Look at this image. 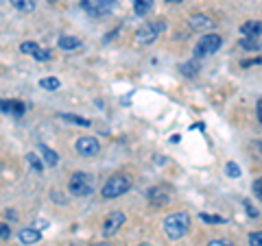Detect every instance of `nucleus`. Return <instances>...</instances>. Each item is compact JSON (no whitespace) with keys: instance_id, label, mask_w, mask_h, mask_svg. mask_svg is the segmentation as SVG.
<instances>
[{"instance_id":"obj_9","label":"nucleus","mask_w":262,"mask_h":246,"mask_svg":"<svg viewBox=\"0 0 262 246\" xmlns=\"http://www.w3.org/2000/svg\"><path fill=\"white\" fill-rule=\"evenodd\" d=\"M20 51L24 55H31L33 59H37V61H51L53 59L51 51H46V48H42V46L35 44V42H22L20 44Z\"/></svg>"},{"instance_id":"obj_16","label":"nucleus","mask_w":262,"mask_h":246,"mask_svg":"<svg viewBox=\"0 0 262 246\" xmlns=\"http://www.w3.org/2000/svg\"><path fill=\"white\" fill-rule=\"evenodd\" d=\"M57 46L61 48V51H75V48L81 46V39L75 37V35H61L57 39Z\"/></svg>"},{"instance_id":"obj_6","label":"nucleus","mask_w":262,"mask_h":246,"mask_svg":"<svg viewBox=\"0 0 262 246\" xmlns=\"http://www.w3.org/2000/svg\"><path fill=\"white\" fill-rule=\"evenodd\" d=\"M146 201H149L153 207H164V205L170 203V187L168 185H153L146 190Z\"/></svg>"},{"instance_id":"obj_24","label":"nucleus","mask_w":262,"mask_h":246,"mask_svg":"<svg viewBox=\"0 0 262 246\" xmlns=\"http://www.w3.org/2000/svg\"><path fill=\"white\" fill-rule=\"evenodd\" d=\"M199 218H201V223H208V225H223L225 223V218L210 216V214H199Z\"/></svg>"},{"instance_id":"obj_20","label":"nucleus","mask_w":262,"mask_h":246,"mask_svg":"<svg viewBox=\"0 0 262 246\" xmlns=\"http://www.w3.org/2000/svg\"><path fill=\"white\" fill-rule=\"evenodd\" d=\"M241 48H245V51H260L262 44L258 37H243L241 39Z\"/></svg>"},{"instance_id":"obj_37","label":"nucleus","mask_w":262,"mask_h":246,"mask_svg":"<svg viewBox=\"0 0 262 246\" xmlns=\"http://www.w3.org/2000/svg\"><path fill=\"white\" fill-rule=\"evenodd\" d=\"M51 3H55V0H51Z\"/></svg>"},{"instance_id":"obj_28","label":"nucleus","mask_w":262,"mask_h":246,"mask_svg":"<svg viewBox=\"0 0 262 246\" xmlns=\"http://www.w3.org/2000/svg\"><path fill=\"white\" fill-rule=\"evenodd\" d=\"M251 190H253V194L258 196V199L262 201V177L260 179H256V181H253V185H251Z\"/></svg>"},{"instance_id":"obj_17","label":"nucleus","mask_w":262,"mask_h":246,"mask_svg":"<svg viewBox=\"0 0 262 246\" xmlns=\"http://www.w3.org/2000/svg\"><path fill=\"white\" fill-rule=\"evenodd\" d=\"M59 120L61 122H68V125H75V127H92V122L88 118H81V116H75V113H59Z\"/></svg>"},{"instance_id":"obj_33","label":"nucleus","mask_w":262,"mask_h":246,"mask_svg":"<svg viewBox=\"0 0 262 246\" xmlns=\"http://www.w3.org/2000/svg\"><path fill=\"white\" fill-rule=\"evenodd\" d=\"M92 246H112V244H107V242H96V244H92Z\"/></svg>"},{"instance_id":"obj_4","label":"nucleus","mask_w":262,"mask_h":246,"mask_svg":"<svg viewBox=\"0 0 262 246\" xmlns=\"http://www.w3.org/2000/svg\"><path fill=\"white\" fill-rule=\"evenodd\" d=\"M68 190L70 194H75V196H90L94 192V179L92 175H88V172H75V175L70 177V181H68Z\"/></svg>"},{"instance_id":"obj_18","label":"nucleus","mask_w":262,"mask_h":246,"mask_svg":"<svg viewBox=\"0 0 262 246\" xmlns=\"http://www.w3.org/2000/svg\"><path fill=\"white\" fill-rule=\"evenodd\" d=\"M11 7L15 11H20V13H31L33 9H35V0H9Z\"/></svg>"},{"instance_id":"obj_8","label":"nucleus","mask_w":262,"mask_h":246,"mask_svg":"<svg viewBox=\"0 0 262 246\" xmlns=\"http://www.w3.org/2000/svg\"><path fill=\"white\" fill-rule=\"evenodd\" d=\"M81 7H83L90 15H107L110 11H114L116 0H83Z\"/></svg>"},{"instance_id":"obj_38","label":"nucleus","mask_w":262,"mask_h":246,"mask_svg":"<svg viewBox=\"0 0 262 246\" xmlns=\"http://www.w3.org/2000/svg\"><path fill=\"white\" fill-rule=\"evenodd\" d=\"M72 246H75V244H72Z\"/></svg>"},{"instance_id":"obj_30","label":"nucleus","mask_w":262,"mask_h":246,"mask_svg":"<svg viewBox=\"0 0 262 246\" xmlns=\"http://www.w3.org/2000/svg\"><path fill=\"white\" fill-rule=\"evenodd\" d=\"M208 246H234V244L229 240H210Z\"/></svg>"},{"instance_id":"obj_34","label":"nucleus","mask_w":262,"mask_h":246,"mask_svg":"<svg viewBox=\"0 0 262 246\" xmlns=\"http://www.w3.org/2000/svg\"><path fill=\"white\" fill-rule=\"evenodd\" d=\"M166 3H173V5H177V3H184V0H166Z\"/></svg>"},{"instance_id":"obj_14","label":"nucleus","mask_w":262,"mask_h":246,"mask_svg":"<svg viewBox=\"0 0 262 246\" xmlns=\"http://www.w3.org/2000/svg\"><path fill=\"white\" fill-rule=\"evenodd\" d=\"M18 237H20L22 244L29 246V244H35V242L42 240V233H39L35 227H29V229H22V231L18 233Z\"/></svg>"},{"instance_id":"obj_1","label":"nucleus","mask_w":262,"mask_h":246,"mask_svg":"<svg viewBox=\"0 0 262 246\" xmlns=\"http://www.w3.org/2000/svg\"><path fill=\"white\" fill-rule=\"evenodd\" d=\"M164 233H166L170 240H179L190 231V216L186 211H177V214H170L164 218Z\"/></svg>"},{"instance_id":"obj_23","label":"nucleus","mask_w":262,"mask_h":246,"mask_svg":"<svg viewBox=\"0 0 262 246\" xmlns=\"http://www.w3.org/2000/svg\"><path fill=\"white\" fill-rule=\"evenodd\" d=\"M179 70H182V75H186V77H194L196 70H199V65H196V61H188V63H184Z\"/></svg>"},{"instance_id":"obj_3","label":"nucleus","mask_w":262,"mask_h":246,"mask_svg":"<svg viewBox=\"0 0 262 246\" xmlns=\"http://www.w3.org/2000/svg\"><path fill=\"white\" fill-rule=\"evenodd\" d=\"M166 31V22L164 20H149V22H144L140 29L136 31V44H140V46H149L153 44L155 39L160 37V33Z\"/></svg>"},{"instance_id":"obj_26","label":"nucleus","mask_w":262,"mask_h":246,"mask_svg":"<svg viewBox=\"0 0 262 246\" xmlns=\"http://www.w3.org/2000/svg\"><path fill=\"white\" fill-rule=\"evenodd\" d=\"M11 237V227L7 223H0V240H9Z\"/></svg>"},{"instance_id":"obj_29","label":"nucleus","mask_w":262,"mask_h":246,"mask_svg":"<svg viewBox=\"0 0 262 246\" xmlns=\"http://www.w3.org/2000/svg\"><path fill=\"white\" fill-rule=\"evenodd\" d=\"M243 205H245V209H247V214H249L251 218H258V216H260V214H258V209L253 207V205H251L249 201H243Z\"/></svg>"},{"instance_id":"obj_19","label":"nucleus","mask_w":262,"mask_h":246,"mask_svg":"<svg viewBox=\"0 0 262 246\" xmlns=\"http://www.w3.org/2000/svg\"><path fill=\"white\" fill-rule=\"evenodd\" d=\"M131 3H134L136 15H146L153 9V0H131Z\"/></svg>"},{"instance_id":"obj_21","label":"nucleus","mask_w":262,"mask_h":246,"mask_svg":"<svg viewBox=\"0 0 262 246\" xmlns=\"http://www.w3.org/2000/svg\"><path fill=\"white\" fill-rule=\"evenodd\" d=\"M59 79H55V77H46V79H42L39 81V87L42 89H48V92H55V89H59Z\"/></svg>"},{"instance_id":"obj_2","label":"nucleus","mask_w":262,"mask_h":246,"mask_svg":"<svg viewBox=\"0 0 262 246\" xmlns=\"http://www.w3.org/2000/svg\"><path fill=\"white\" fill-rule=\"evenodd\" d=\"M131 190V179L125 177V175H114L105 181L103 190H101V196L105 201H112V199H118V196L127 194Z\"/></svg>"},{"instance_id":"obj_27","label":"nucleus","mask_w":262,"mask_h":246,"mask_svg":"<svg viewBox=\"0 0 262 246\" xmlns=\"http://www.w3.org/2000/svg\"><path fill=\"white\" fill-rule=\"evenodd\" d=\"M249 246H262V231L249 233Z\"/></svg>"},{"instance_id":"obj_36","label":"nucleus","mask_w":262,"mask_h":246,"mask_svg":"<svg viewBox=\"0 0 262 246\" xmlns=\"http://www.w3.org/2000/svg\"><path fill=\"white\" fill-rule=\"evenodd\" d=\"M138 246H151L149 242H142V244H138Z\"/></svg>"},{"instance_id":"obj_32","label":"nucleus","mask_w":262,"mask_h":246,"mask_svg":"<svg viewBox=\"0 0 262 246\" xmlns=\"http://www.w3.org/2000/svg\"><path fill=\"white\" fill-rule=\"evenodd\" d=\"M253 63H262V59H260V57H256V59H247V61H243V68H249V65H253Z\"/></svg>"},{"instance_id":"obj_25","label":"nucleus","mask_w":262,"mask_h":246,"mask_svg":"<svg viewBox=\"0 0 262 246\" xmlns=\"http://www.w3.org/2000/svg\"><path fill=\"white\" fill-rule=\"evenodd\" d=\"M225 175H227L229 179H238V177H241V168L236 166L234 161H229L227 166H225Z\"/></svg>"},{"instance_id":"obj_15","label":"nucleus","mask_w":262,"mask_h":246,"mask_svg":"<svg viewBox=\"0 0 262 246\" xmlns=\"http://www.w3.org/2000/svg\"><path fill=\"white\" fill-rule=\"evenodd\" d=\"M241 33L245 37H260L262 35V22L258 20H251V22H245L241 27Z\"/></svg>"},{"instance_id":"obj_7","label":"nucleus","mask_w":262,"mask_h":246,"mask_svg":"<svg viewBox=\"0 0 262 246\" xmlns=\"http://www.w3.org/2000/svg\"><path fill=\"white\" fill-rule=\"evenodd\" d=\"M75 151L81 157H96L101 153V142L96 137H79L75 142Z\"/></svg>"},{"instance_id":"obj_22","label":"nucleus","mask_w":262,"mask_h":246,"mask_svg":"<svg viewBox=\"0 0 262 246\" xmlns=\"http://www.w3.org/2000/svg\"><path fill=\"white\" fill-rule=\"evenodd\" d=\"M27 163H29V166L35 170V172H42V170H44V161L39 159L35 153H27Z\"/></svg>"},{"instance_id":"obj_10","label":"nucleus","mask_w":262,"mask_h":246,"mask_svg":"<svg viewBox=\"0 0 262 246\" xmlns=\"http://www.w3.org/2000/svg\"><path fill=\"white\" fill-rule=\"evenodd\" d=\"M122 225H125V214H122V211H114V214H110L107 218H105V223H103V235L105 237H112Z\"/></svg>"},{"instance_id":"obj_12","label":"nucleus","mask_w":262,"mask_h":246,"mask_svg":"<svg viewBox=\"0 0 262 246\" xmlns=\"http://www.w3.org/2000/svg\"><path fill=\"white\" fill-rule=\"evenodd\" d=\"M188 24H190L192 31H206V29H212L214 27V20H210L208 15H190V20H188Z\"/></svg>"},{"instance_id":"obj_31","label":"nucleus","mask_w":262,"mask_h":246,"mask_svg":"<svg viewBox=\"0 0 262 246\" xmlns=\"http://www.w3.org/2000/svg\"><path fill=\"white\" fill-rule=\"evenodd\" d=\"M256 116H258V122L262 125V98H260L258 105H256Z\"/></svg>"},{"instance_id":"obj_35","label":"nucleus","mask_w":262,"mask_h":246,"mask_svg":"<svg viewBox=\"0 0 262 246\" xmlns=\"http://www.w3.org/2000/svg\"><path fill=\"white\" fill-rule=\"evenodd\" d=\"M258 153L262 155V142H258Z\"/></svg>"},{"instance_id":"obj_13","label":"nucleus","mask_w":262,"mask_h":246,"mask_svg":"<svg viewBox=\"0 0 262 246\" xmlns=\"http://www.w3.org/2000/svg\"><path fill=\"white\" fill-rule=\"evenodd\" d=\"M37 151H39V155H42V161H44V166H57L59 163V155H57L53 149H48L46 144H39L37 146Z\"/></svg>"},{"instance_id":"obj_11","label":"nucleus","mask_w":262,"mask_h":246,"mask_svg":"<svg viewBox=\"0 0 262 246\" xmlns=\"http://www.w3.org/2000/svg\"><path fill=\"white\" fill-rule=\"evenodd\" d=\"M0 111L11 113V116H22V113L27 111V105L22 101H0Z\"/></svg>"},{"instance_id":"obj_5","label":"nucleus","mask_w":262,"mask_h":246,"mask_svg":"<svg viewBox=\"0 0 262 246\" xmlns=\"http://www.w3.org/2000/svg\"><path fill=\"white\" fill-rule=\"evenodd\" d=\"M221 46H223V37L216 35V33H208V35H201L194 53L196 57H208V55H214Z\"/></svg>"}]
</instances>
